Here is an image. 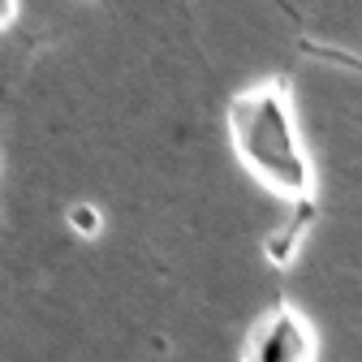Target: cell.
Here are the masks:
<instances>
[{"instance_id":"2","label":"cell","mask_w":362,"mask_h":362,"mask_svg":"<svg viewBox=\"0 0 362 362\" xmlns=\"http://www.w3.org/2000/svg\"><path fill=\"white\" fill-rule=\"evenodd\" d=\"M315 358H320L315 328L289 302L259 315L255 328L246 332V345H242V362H315Z\"/></svg>"},{"instance_id":"4","label":"cell","mask_w":362,"mask_h":362,"mask_svg":"<svg viewBox=\"0 0 362 362\" xmlns=\"http://www.w3.org/2000/svg\"><path fill=\"white\" fill-rule=\"evenodd\" d=\"M65 229H69L78 242H95V238L104 233V211H100L95 203L78 199V203L65 207Z\"/></svg>"},{"instance_id":"3","label":"cell","mask_w":362,"mask_h":362,"mask_svg":"<svg viewBox=\"0 0 362 362\" xmlns=\"http://www.w3.org/2000/svg\"><path fill=\"white\" fill-rule=\"evenodd\" d=\"M310 220H315V203L302 199L298 211H293V220H285L281 229H272V233L263 238V259H267L272 267H289V263L298 259V250H302V238H306V224H310Z\"/></svg>"},{"instance_id":"5","label":"cell","mask_w":362,"mask_h":362,"mask_svg":"<svg viewBox=\"0 0 362 362\" xmlns=\"http://www.w3.org/2000/svg\"><path fill=\"white\" fill-rule=\"evenodd\" d=\"M13 18H18V0H0V30L13 26Z\"/></svg>"},{"instance_id":"1","label":"cell","mask_w":362,"mask_h":362,"mask_svg":"<svg viewBox=\"0 0 362 362\" xmlns=\"http://www.w3.org/2000/svg\"><path fill=\"white\" fill-rule=\"evenodd\" d=\"M233 160L276 199L302 203L315 190V168L298 134V117L285 82H259L229 104Z\"/></svg>"}]
</instances>
